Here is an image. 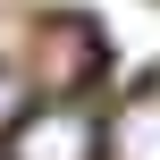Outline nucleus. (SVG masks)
Segmentation results:
<instances>
[{"label": "nucleus", "instance_id": "f03ea898", "mask_svg": "<svg viewBox=\"0 0 160 160\" xmlns=\"http://www.w3.org/2000/svg\"><path fill=\"white\" fill-rule=\"evenodd\" d=\"M101 160H160V93L118 110V127L101 135Z\"/></svg>", "mask_w": 160, "mask_h": 160}, {"label": "nucleus", "instance_id": "f257e3e1", "mask_svg": "<svg viewBox=\"0 0 160 160\" xmlns=\"http://www.w3.org/2000/svg\"><path fill=\"white\" fill-rule=\"evenodd\" d=\"M17 160H101V127L84 110H34L17 118Z\"/></svg>", "mask_w": 160, "mask_h": 160}, {"label": "nucleus", "instance_id": "7ed1b4c3", "mask_svg": "<svg viewBox=\"0 0 160 160\" xmlns=\"http://www.w3.org/2000/svg\"><path fill=\"white\" fill-rule=\"evenodd\" d=\"M17 118H25V93H17V76L0 68V127H17Z\"/></svg>", "mask_w": 160, "mask_h": 160}]
</instances>
